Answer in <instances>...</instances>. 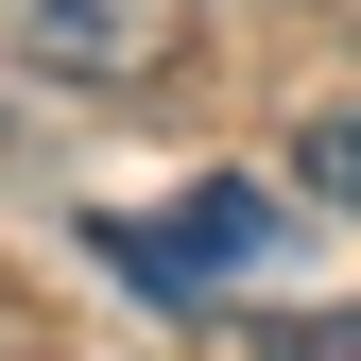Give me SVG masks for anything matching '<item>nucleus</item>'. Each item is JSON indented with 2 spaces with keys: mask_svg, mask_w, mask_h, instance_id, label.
Returning <instances> with one entry per match:
<instances>
[{
  "mask_svg": "<svg viewBox=\"0 0 361 361\" xmlns=\"http://www.w3.org/2000/svg\"><path fill=\"white\" fill-rule=\"evenodd\" d=\"M0 52L52 69V86H104V69L155 52V0H0Z\"/></svg>",
  "mask_w": 361,
  "mask_h": 361,
  "instance_id": "nucleus-2",
  "label": "nucleus"
},
{
  "mask_svg": "<svg viewBox=\"0 0 361 361\" xmlns=\"http://www.w3.org/2000/svg\"><path fill=\"white\" fill-rule=\"evenodd\" d=\"M310 190H327V207H361V121H327V138H310Z\"/></svg>",
  "mask_w": 361,
  "mask_h": 361,
  "instance_id": "nucleus-3",
  "label": "nucleus"
},
{
  "mask_svg": "<svg viewBox=\"0 0 361 361\" xmlns=\"http://www.w3.org/2000/svg\"><path fill=\"white\" fill-rule=\"evenodd\" d=\"M258 361H361V310H327V327H276Z\"/></svg>",
  "mask_w": 361,
  "mask_h": 361,
  "instance_id": "nucleus-4",
  "label": "nucleus"
},
{
  "mask_svg": "<svg viewBox=\"0 0 361 361\" xmlns=\"http://www.w3.org/2000/svg\"><path fill=\"white\" fill-rule=\"evenodd\" d=\"M293 190H258V172H207V190H172V207H104L86 241H104V276H138L155 310H224V293H258L293 258Z\"/></svg>",
  "mask_w": 361,
  "mask_h": 361,
  "instance_id": "nucleus-1",
  "label": "nucleus"
}]
</instances>
